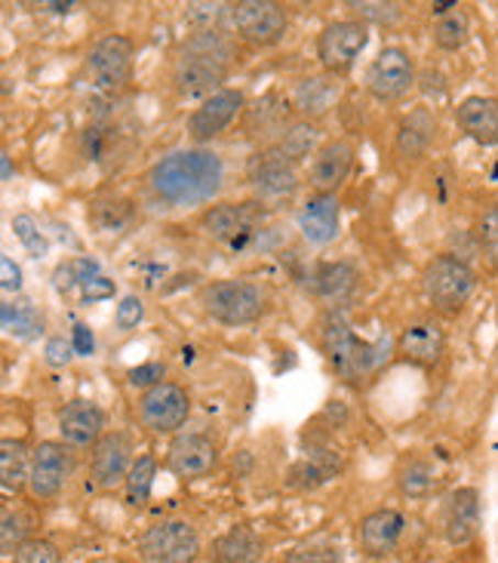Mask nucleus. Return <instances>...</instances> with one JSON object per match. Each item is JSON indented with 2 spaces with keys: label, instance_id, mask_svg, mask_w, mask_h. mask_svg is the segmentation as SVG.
Returning <instances> with one entry per match:
<instances>
[{
  "label": "nucleus",
  "instance_id": "11",
  "mask_svg": "<svg viewBox=\"0 0 498 563\" xmlns=\"http://www.w3.org/2000/svg\"><path fill=\"white\" fill-rule=\"evenodd\" d=\"M231 22L243 41L272 46L287 34V10L274 0H241L231 7Z\"/></svg>",
  "mask_w": 498,
  "mask_h": 563
},
{
  "label": "nucleus",
  "instance_id": "54",
  "mask_svg": "<svg viewBox=\"0 0 498 563\" xmlns=\"http://www.w3.org/2000/svg\"><path fill=\"white\" fill-rule=\"evenodd\" d=\"M496 176H498V169H496Z\"/></svg>",
  "mask_w": 498,
  "mask_h": 563
},
{
  "label": "nucleus",
  "instance_id": "21",
  "mask_svg": "<svg viewBox=\"0 0 498 563\" xmlns=\"http://www.w3.org/2000/svg\"><path fill=\"white\" fill-rule=\"evenodd\" d=\"M455 121L462 133L474 139L477 145H498V99L489 96H468L455 108Z\"/></svg>",
  "mask_w": 498,
  "mask_h": 563
},
{
  "label": "nucleus",
  "instance_id": "19",
  "mask_svg": "<svg viewBox=\"0 0 498 563\" xmlns=\"http://www.w3.org/2000/svg\"><path fill=\"white\" fill-rule=\"evenodd\" d=\"M397 351L407 357L409 364L416 366H438L443 351H446V333L443 327L434 320H419V323H409L407 330L400 333Z\"/></svg>",
  "mask_w": 498,
  "mask_h": 563
},
{
  "label": "nucleus",
  "instance_id": "8",
  "mask_svg": "<svg viewBox=\"0 0 498 563\" xmlns=\"http://www.w3.org/2000/svg\"><path fill=\"white\" fill-rule=\"evenodd\" d=\"M139 422L154 431V434H169L176 428L185 426L188 412H191V400H188V391L176 385V382H161L148 388L145 395L139 397L136 404Z\"/></svg>",
  "mask_w": 498,
  "mask_h": 563
},
{
  "label": "nucleus",
  "instance_id": "29",
  "mask_svg": "<svg viewBox=\"0 0 498 563\" xmlns=\"http://www.w3.org/2000/svg\"><path fill=\"white\" fill-rule=\"evenodd\" d=\"M431 136H434V118L419 108L412 111L407 121L397 126V139H394V148L403 161H422L428 145H431Z\"/></svg>",
  "mask_w": 498,
  "mask_h": 563
},
{
  "label": "nucleus",
  "instance_id": "17",
  "mask_svg": "<svg viewBox=\"0 0 498 563\" xmlns=\"http://www.w3.org/2000/svg\"><path fill=\"white\" fill-rule=\"evenodd\" d=\"M354 154L357 148L351 139H332L320 148L311 167V185L318 188V195H335V188L345 183L354 167Z\"/></svg>",
  "mask_w": 498,
  "mask_h": 563
},
{
  "label": "nucleus",
  "instance_id": "35",
  "mask_svg": "<svg viewBox=\"0 0 498 563\" xmlns=\"http://www.w3.org/2000/svg\"><path fill=\"white\" fill-rule=\"evenodd\" d=\"M468 15L465 13H450V15H440V22L434 25V41H438L440 49H462V46L468 44Z\"/></svg>",
  "mask_w": 498,
  "mask_h": 563
},
{
  "label": "nucleus",
  "instance_id": "25",
  "mask_svg": "<svg viewBox=\"0 0 498 563\" xmlns=\"http://www.w3.org/2000/svg\"><path fill=\"white\" fill-rule=\"evenodd\" d=\"M130 441L123 434H106L92 450V477L102 487H114L123 474H130Z\"/></svg>",
  "mask_w": 498,
  "mask_h": 563
},
{
  "label": "nucleus",
  "instance_id": "39",
  "mask_svg": "<svg viewBox=\"0 0 498 563\" xmlns=\"http://www.w3.org/2000/svg\"><path fill=\"white\" fill-rule=\"evenodd\" d=\"M327 481H330V474L323 472L318 462H311V459L296 462V465H292V472H289V487L318 489V487H323Z\"/></svg>",
  "mask_w": 498,
  "mask_h": 563
},
{
  "label": "nucleus",
  "instance_id": "16",
  "mask_svg": "<svg viewBox=\"0 0 498 563\" xmlns=\"http://www.w3.org/2000/svg\"><path fill=\"white\" fill-rule=\"evenodd\" d=\"M243 102L246 99H243L241 90H219L188 118V136L195 139V142H210V139H215L225 130L228 123L241 114Z\"/></svg>",
  "mask_w": 498,
  "mask_h": 563
},
{
  "label": "nucleus",
  "instance_id": "27",
  "mask_svg": "<svg viewBox=\"0 0 498 563\" xmlns=\"http://www.w3.org/2000/svg\"><path fill=\"white\" fill-rule=\"evenodd\" d=\"M262 558V539L253 527H231L212 542V563H256Z\"/></svg>",
  "mask_w": 498,
  "mask_h": 563
},
{
  "label": "nucleus",
  "instance_id": "45",
  "mask_svg": "<svg viewBox=\"0 0 498 563\" xmlns=\"http://www.w3.org/2000/svg\"><path fill=\"white\" fill-rule=\"evenodd\" d=\"M71 357H75V345H71L68 339H62V335L49 339V342L44 345V361L49 366L71 364Z\"/></svg>",
  "mask_w": 498,
  "mask_h": 563
},
{
  "label": "nucleus",
  "instance_id": "44",
  "mask_svg": "<svg viewBox=\"0 0 498 563\" xmlns=\"http://www.w3.org/2000/svg\"><path fill=\"white\" fill-rule=\"evenodd\" d=\"M142 314H145V308H142V302H139L136 296H126L121 305H118V314H114V323H118V330H133V327H139V320H142Z\"/></svg>",
  "mask_w": 498,
  "mask_h": 563
},
{
  "label": "nucleus",
  "instance_id": "40",
  "mask_svg": "<svg viewBox=\"0 0 498 563\" xmlns=\"http://www.w3.org/2000/svg\"><path fill=\"white\" fill-rule=\"evenodd\" d=\"M25 518L22 515H13V511H3V527H0V545H3V554L13 558L19 545H25Z\"/></svg>",
  "mask_w": 498,
  "mask_h": 563
},
{
  "label": "nucleus",
  "instance_id": "3",
  "mask_svg": "<svg viewBox=\"0 0 498 563\" xmlns=\"http://www.w3.org/2000/svg\"><path fill=\"white\" fill-rule=\"evenodd\" d=\"M320 345L327 351L330 364L345 382H361L363 376L376 373L378 366L391 357V339L378 335L376 342H361L342 311H330L320 327Z\"/></svg>",
  "mask_w": 498,
  "mask_h": 563
},
{
  "label": "nucleus",
  "instance_id": "30",
  "mask_svg": "<svg viewBox=\"0 0 498 563\" xmlns=\"http://www.w3.org/2000/svg\"><path fill=\"white\" fill-rule=\"evenodd\" d=\"M318 142H320L318 123L296 121L284 136L274 142L268 152H272L274 157H280V161H287V164H299V161H305L308 154L318 148Z\"/></svg>",
  "mask_w": 498,
  "mask_h": 563
},
{
  "label": "nucleus",
  "instance_id": "43",
  "mask_svg": "<svg viewBox=\"0 0 498 563\" xmlns=\"http://www.w3.org/2000/svg\"><path fill=\"white\" fill-rule=\"evenodd\" d=\"M164 373L166 366L157 364V361H152V364H142L136 366V369H130V385H136V388H154V385H161L164 382Z\"/></svg>",
  "mask_w": 498,
  "mask_h": 563
},
{
  "label": "nucleus",
  "instance_id": "49",
  "mask_svg": "<svg viewBox=\"0 0 498 563\" xmlns=\"http://www.w3.org/2000/svg\"><path fill=\"white\" fill-rule=\"evenodd\" d=\"M53 284H56V289H59V292H68V289H75V284H80L75 262H68V265H59V268H56V275H53Z\"/></svg>",
  "mask_w": 498,
  "mask_h": 563
},
{
  "label": "nucleus",
  "instance_id": "18",
  "mask_svg": "<svg viewBox=\"0 0 498 563\" xmlns=\"http://www.w3.org/2000/svg\"><path fill=\"white\" fill-rule=\"evenodd\" d=\"M289 111H292V106L280 92H265L243 111V133L250 139H280L292 126Z\"/></svg>",
  "mask_w": 498,
  "mask_h": 563
},
{
  "label": "nucleus",
  "instance_id": "32",
  "mask_svg": "<svg viewBox=\"0 0 498 563\" xmlns=\"http://www.w3.org/2000/svg\"><path fill=\"white\" fill-rule=\"evenodd\" d=\"M397 484H400V493H403V496H409V499H422V496H428V493L434 489L438 474H434V465H431L428 459L412 456L403 462Z\"/></svg>",
  "mask_w": 498,
  "mask_h": 563
},
{
  "label": "nucleus",
  "instance_id": "46",
  "mask_svg": "<svg viewBox=\"0 0 498 563\" xmlns=\"http://www.w3.org/2000/svg\"><path fill=\"white\" fill-rule=\"evenodd\" d=\"M80 287H84V302H99V299H111V296H114V284L102 275L90 277V280L80 284Z\"/></svg>",
  "mask_w": 498,
  "mask_h": 563
},
{
  "label": "nucleus",
  "instance_id": "7",
  "mask_svg": "<svg viewBox=\"0 0 498 563\" xmlns=\"http://www.w3.org/2000/svg\"><path fill=\"white\" fill-rule=\"evenodd\" d=\"M139 551L148 563H195L200 536L185 520H164L139 536Z\"/></svg>",
  "mask_w": 498,
  "mask_h": 563
},
{
  "label": "nucleus",
  "instance_id": "4",
  "mask_svg": "<svg viewBox=\"0 0 498 563\" xmlns=\"http://www.w3.org/2000/svg\"><path fill=\"white\" fill-rule=\"evenodd\" d=\"M200 305L212 320L228 327H243L262 318L265 292L250 280H215L200 289Z\"/></svg>",
  "mask_w": 498,
  "mask_h": 563
},
{
  "label": "nucleus",
  "instance_id": "33",
  "mask_svg": "<svg viewBox=\"0 0 498 563\" xmlns=\"http://www.w3.org/2000/svg\"><path fill=\"white\" fill-rule=\"evenodd\" d=\"M31 474L29 456H25V443L22 441H7L0 443V477H3V489L13 493L22 487V481Z\"/></svg>",
  "mask_w": 498,
  "mask_h": 563
},
{
  "label": "nucleus",
  "instance_id": "6",
  "mask_svg": "<svg viewBox=\"0 0 498 563\" xmlns=\"http://www.w3.org/2000/svg\"><path fill=\"white\" fill-rule=\"evenodd\" d=\"M265 203H219L200 216V231L231 250H243L258 238V225L265 222Z\"/></svg>",
  "mask_w": 498,
  "mask_h": 563
},
{
  "label": "nucleus",
  "instance_id": "12",
  "mask_svg": "<svg viewBox=\"0 0 498 563\" xmlns=\"http://www.w3.org/2000/svg\"><path fill=\"white\" fill-rule=\"evenodd\" d=\"M412 84H416V65H412V56L400 46H385L366 68V90L373 92L378 102L400 99Z\"/></svg>",
  "mask_w": 498,
  "mask_h": 563
},
{
  "label": "nucleus",
  "instance_id": "36",
  "mask_svg": "<svg viewBox=\"0 0 498 563\" xmlns=\"http://www.w3.org/2000/svg\"><path fill=\"white\" fill-rule=\"evenodd\" d=\"M477 244L484 250V256L489 260L493 268H498V203L486 207L480 219H477Z\"/></svg>",
  "mask_w": 498,
  "mask_h": 563
},
{
  "label": "nucleus",
  "instance_id": "34",
  "mask_svg": "<svg viewBox=\"0 0 498 563\" xmlns=\"http://www.w3.org/2000/svg\"><path fill=\"white\" fill-rule=\"evenodd\" d=\"M154 477H157V462H154V456H142L139 462H133V468L126 474V499H130L133 508H142V505L148 503Z\"/></svg>",
  "mask_w": 498,
  "mask_h": 563
},
{
  "label": "nucleus",
  "instance_id": "26",
  "mask_svg": "<svg viewBox=\"0 0 498 563\" xmlns=\"http://www.w3.org/2000/svg\"><path fill=\"white\" fill-rule=\"evenodd\" d=\"M339 92H342V87L332 77H305L292 92V106H296V111H302L305 118H323L327 111L335 108Z\"/></svg>",
  "mask_w": 498,
  "mask_h": 563
},
{
  "label": "nucleus",
  "instance_id": "20",
  "mask_svg": "<svg viewBox=\"0 0 498 563\" xmlns=\"http://www.w3.org/2000/svg\"><path fill=\"white\" fill-rule=\"evenodd\" d=\"M102 428H106V416L90 400H71L62 407L59 434L65 443H71V446L99 443L102 441Z\"/></svg>",
  "mask_w": 498,
  "mask_h": 563
},
{
  "label": "nucleus",
  "instance_id": "38",
  "mask_svg": "<svg viewBox=\"0 0 498 563\" xmlns=\"http://www.w3.org/2000/svg\"><path fill=\"white\" fill-rule=\"evenodd\" d=\"M92 222L102 231H118L130 222V203L123 200H111V203H96L92 210Z\"/></svg>",
  "mask_w": 498,
  "mask_h": 563
},
{
  "label": "nucleus",
  "instance_id": "2",
  "mask_svg": "<svg viewBox=\"0 0 498 563\" xmlns=\"http://www.w3.org/2000/svg\"><path fill=\"white\" fill-rule=\"evenodd\" d=\"M231 71V46L219 31H200L181 44L179 59L173 68V87L181 99H210L228 80Z\"/></svg>",
  "mask_w": 498,
  "mask_h": 563
},
{
  "label": "nucleus",
  "instance_id": "1",
  "mask_svg": "<svg viewBox=\"0 0 498 563\" xmlns=\"http://www.w3.org/2000/svg\"><path fill=\"white\" fill-rule=\"evenodd\" d=\"M225 164L207 148H181L161 157L148 173V188L166 207H200L222 191Z\"/></svg>",
  "mask_w": 498,
  "mask_h": 563
},
{
  "label": "nucleus",
  "instance_id": "28",
  "mask_svg": "<svg viewBox=\"0 0 498 563\" xmlns=\"http://www.w3.org/2000/svg\"><path fill=\"white\" fill-rule=\"evenodd\" d=\"M357 280H361V275L351 262H323L311 277L314 292L327 302H345L347 296L357 289Z\"/></svg>",
  "mask_w": 498,
  "mask_h": 563
},
{
  "label": "nucleus",
  "instance_id": "42",
  "mask_svg": "<svg viewBox=\"0 0 498 563\" xmlns=\"http://www.w3.org/2000/svg\"><path fill=\"white\" fill-rule=\"evenodd\" d=\"M351 10H357L361 22H378V25H391L394 19L400 15L397 3H376V0H366V3H347Z\"/></svg>",
  "mask_w": 498,
  "mask_h": 563
},
{
  "label": "nucleus",
  "instance_id": "15",
  "mask_svg": "<svg viewBox=\"0 0 498 563\" xmlns=\"http://www.w3.org/2000/svg\"><path fill=\"white\" fill-rule=\"evenodd\" d=\"M250 183L256 188L258 203H280V200H289L299 188V176L296 169L287 161L274 157L272 152H262L253 161V169H250Z\"/></svg>",
  "mask_w": 498,
  "mask_h": 563
},
{
  "label": "nucleus",
  "instance_id": "9",
  "mask_svg": "<svg viewBox=\"0 0 498 563\" xmlns=\"http://www.w3.org/2000/svg\"><path fill=\"white\" fill-rule=\"evenodd\" d=\"M87 75L99 90H123L133 77V41L123 34H108L87 56Z\"/></svg>",
  "mask_w": 498,
  "mask_h": 563
},
{
  "label": "nucleus",
  "instance_id": "22",
  "mask_svg": "<svg viewBox=\"0 0 498 563\" xmlns=\"http://www.w3.org/2000/svg\"><path fill=\"white\" fill-rule=\"evenodd\" d=\"M480 527V496L477 489L462 487L455 489L443 511V530L453 545H468L474 533Z\"/></svg>",
  "mask_w": 498,
  "mask_h": 563
},
{
  "label": "nucleus",
  "instance_id": "37",
  "mask_svg": "<svg viewBox=\"0 0 498 563\" xmlns=\"http://www.w3.org/2000/svg\"><path fill=\"white\" fill-rule=\"evenodd\" d=\"M13 231H15V238L22 241V246L29 250L34 260L46 256V241H44V234L37 231V222H34V216H29V213L15 216Z\"/></svg>",
  "mask_w": 498,
  "mask_h": 563
},
{
  "label": "nucleus",
  "instance_id": "13",
  "mask_svg": "<svg viewBox=\"0 0 498 563\" xmlns=\"http://www.w3.org/2000/svg\"><path fill=\"white\" fill-rule=\"evenodd\" d=\"M71 474V456L62 443L44 441L31 453L29 487L34 499H53Z\"/></svg>",
  "mask_w": 498,
  "mask_h": 563
},
{
  "label": "nucleus",
  "instance_id": "50",
  "mask_svg": "<svg viewBox=\"0 0 498 563\" xmlns=\"http://www.w3.org/2000/svg\"><path fill=\"white\" fill-rule=\"evenodd\" d=\"M339 561H342L339 549H311V551H302V554H299L292 563H339Z\"/></svg>",
  "mask_w": 498,
  "mask_h": 563
},
{
  "label": "nucleus",
  "instance_id": "14",
  "mask_svg": "<svg viewBox=\"0 0 498 563\" xmlns=\"http://www.w3.org/2000/svg\"><path fill=\"white\" fill-rule=\"evenodd\" d=\"M215 462H219V450L203 434H179L166 450V468L181 481H195V477L210 474Z\"/></svg>",
  "mask_w": 498,
  "mask_h": 563
},
{
  "label": "nucleus",
  "instance_id": "52",
  "mask_svg": "<svg viewBox=\"0 0 498 563\" xmlns=\"http://www.w3.org/2000/svg\"><path fill=\"white\" fill-rule=\"evenodd\" d=\"M0 164H3V179H13V164H10V154H0Z\"/></svg>",
  "mask_w": 498,
  "mask_h": 563
},
{
  "label": "nucleus",
  "instance_id": "41",
  "mask_svg": "<svg viewBox=\"0 0 498 563\" xmlns=\"http://www.w3.org/2000/svg\"><path fill=\"white\" fill-rule=\"evenodd\" d=\"M13 563H59V551L53 542L44 539H29L25 545H19L13 554Z\"/></svg>",
  "mask_w": 498,
  "mask_h": 563
},
{
  "label": "nucleus",
  "instance_id": "47",
  "mask_svg": "<svg viewBox=\"0 0 498 563\" xmlns=\"http://www.w3.org/2000/svg\"><path fill=\"white\" fill-rule=\"evenodd\" d=\"M80 145H84L87 161H102V154H106V130L90 126V130L84 133V139H80Z\"/></svg>",
  "mask_w": 498,
  "mask_h": 563
},
{
  "label": "nucleus",
  "instance_id": "10",
  "mask_svg": "<svg viewBox=\"0 0 498 563\" xmlns=\"http://www.w3.org/2000/svg\"><path fill=\"white\" fill-rule=\"evenodd\" d=\"M366 44H369L366 22H361V19H339V22H330L327 29L320 31L318 59L323 62L327 71L342 75L357 62Z\"/></svg>",
  "mask_w": 498,
  "mask_h": 563
},
{
  "label": "nucleus",
  "instance_id": "53",
  "mask_svg": "<svg viewBox=\"0 0 498 563\" xmlns=\"http://www.w3.org/2000/svg\"><path fill=\"white\" fill-rule=\"evenodd\" d=\"M46 10H53V13H68V10H71V7H75V3H44Z\"/></svg>",
  "mask_w": 498,
  "mask_h": 563
},
{
  "label": "nucleus",
  "instance_id": "51",
  "mask_svg": "<svg viewBox=\"0 0 498 563\" xmlns=\"http://www.w3.org/2000/svg\"><path fill=\"white\" fill-rule=\"evenodd\" d=\"M71 345H75L77 354H84V357H90L92 349H96V339H92L90 327H84V323H77V327H75V339H71Z\"/></svg>",
  "mask_w": 498,
  "mask_h": 563
},
{
  "label": "nucleus",
  "instance_id": "23",
  "mask_svg": "<svg viewBox=\"0 0 498 563\" xmlns=\"http://www.w3.org/2000/svg\"><path fill=\"white\" fill-rule=\"evenodd\" d=\"M407 520L394 508H378L373 515L361 520V545L369 558H385L397 549L400 536H403Z\"/></svg>",
  "mask_w": 498,
  "mask_h": 563
},
{
  "label": "nucleus",
  "instance_id": "5",
  "mask_svg": "<svg viewBox=\"0 0 498 563\" xmlns=\"http://www.w3.org/2000/svg\"><path fill=\"white\" fill-rule=\"evenodd\" d=\"M422 284L434 308H440V311H458V308H465L471 292L477 287V275H474V268L465 260H458L453 253H443V256H434V260L428 262Z\"/></svg>",
  "mask_w": 498,
  "mask_h": 563
},
{
  "label": "nucleus",
  "instance_id": "48",
  "mask_svg": "<svg viewBox=\"0 0 498 563\" xmlns=\"http://www.w3.org/2000/svg\"><path fill=\"white\" fill-rule=\"evenodd\" d=\"M0 284H3L7 292H19L22 289V268L10 256L0 260Z\"/></svg>",
  "mask_w": 498,
  "mask_h": 563
},
{
  "label": "nucleus",
  "instance_id": "24",
  "mask_svg": "<svg viewBox=\"0 0 498 563\" xmlns=\"http://www.w3.org/2000/svg\"><path fill=\"white\" fill-rule=\"evenodd\" d=\"M339 200L335 195H314L305 200L302 213H299V229H302L305 241L311 244H330L339 234Z\"/></svg>",
  "mask_w": 498,
  "mask_h": 563
},
{
  "label": "nucleus",
  "instance_id": "31",
  "mask_svg": "<svg viewBox=\"0 0 498 563\" xmlns=\"http://www.w3.org/2000/svg\"><path fill=\"white\" fill-rule=\"evenodd\" d=\"M0 320H3V330L22 339H31L44 330V311L31 299H15V302L0 305Z\"/></svg>",
  "mask_w": 498,
  "mask_h": 563
}]
</instances>
